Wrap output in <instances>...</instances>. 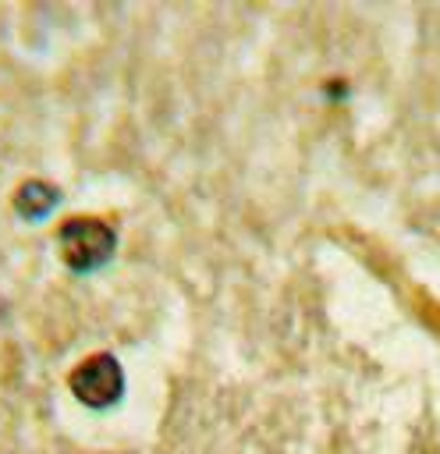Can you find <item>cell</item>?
<instances>
[{"label": "cell", "instance_id": "1", "mask_svg": "<svg viewBox=\"0 0 440 454\" xmlns=\"http://www.w3.org/2000/svg\"><path fill=\"white\" fill-rule=\"evenodd\" d=\"M57 245H60V259L67 270L92 273L103 262H110V255L117 248V234L110 223H103L96 216H71L60 223Z\"/></svg>", "mask_w": 440, "mask_h": 454}, {"label": "cell", "instance_id": "2", "mask_svg": "<svg viewBox=\"0 0 440 454\" xmlns=\"http://www.w3.org/2000/svg\"><path fill=\"white\" fill-rule=\"evenodd\" d=\"M67 387L85 408H114L124 394V369L110 351H99L71 369Z\"/></svg>", "mask_w": 440, "mask_h": 454}, {"label": "cell", "instance_id": "3", "mask_svg": "<svg viewBox=\"0 0 440 454\" xmlns=\"http://www.w3.org/2000/svg\"><path fill=\"white\" fill-rule=\"evenodd\" d=\"M60 202V192L53 188V184H46V181H25L18 192H14V213L21 216V220H43L53 206Z\"/></svg>", "mask_w": 440, "mask_h": 454}]
</instances>
